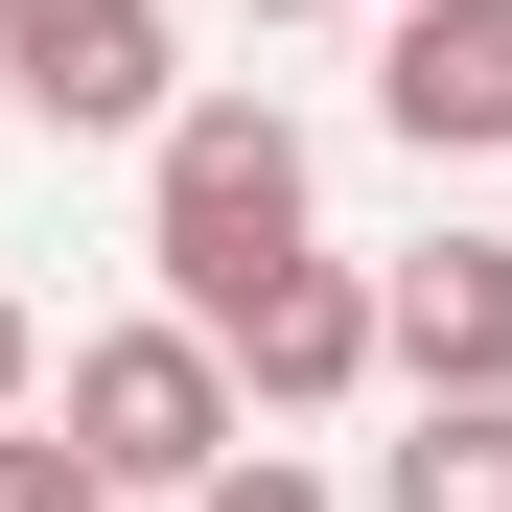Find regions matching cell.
<instances>
[{"mask_svg":"<svg viewBox=\"0 0 512 512\" xmlns=\"http://www.w3.org/2000/svg\"><path fill=\"white\" fill-rule=\"evenodd\" d=\"M140 256H163V326H187V350L280 280V256H326L303 233V117L280 94H187V117L140 140Z\"/></svg>","mask_w":512,"mask_h":512,"instance_id":"6da1fadb","label":"cell"},{"mask_svg":"<svg viewBox=\"0 0 512 512\" xmlns=\"http://www.w3.org/2000/svg\"><path fill=\"white\" fill-rule=\"evenodd\" d=\"M0 94L47 140H163L187 70H163V0H0Z\"/></svg>","mask_w":512,"mask_h":512,"instance_id":"3957f363","label":"cell"},{"mask_svg":"<svg viewBox=\"0 0 512 512\" xmlns=\"http://www.w3.org/2000/svg\"><path fill=\"white\" fill-rule=\"evenodd\" d=\"M47 443H70V489H117V512H187V489L256 443V419H233V373L187 350V326H94V350H70V419H47Z\"/></svg>","mask_w":512,"mask_h":512,"instance_id":"7a4b0ae2","label":"cell"},{"mask_svg":"<svg viewBox=\"0 0 512 512\" xmlns=\"http://www.w3.org/2000/svg\"><path fill=\"white\" fill-rule=\"evenodd\" d=\"M187 512H350V489H326V466H280V443H233V466H210Z\"/></svg>","mask_w":512,"mask_h":512,"instance_id":"ba28073f","label":"cell"},{"mask_svg":"<svg viewBox=\"0 0 512 512\" xmlns=\"http://www.w3.org/2000/svg\"><path fill=\"white\" fill-rule=\"evenodd\" d=\"M373 512H512V396H466V419H419V443L373 466Z\"/></svg>","mask_w":512,"mask_h":512,"instance_id":"52a82bcc","label":"cell"},{"mask_svg":"<svg viewBox=\"0 0 512 512\" xmlns=\"http://www.w3.org/2000/svg\"><path fill=\"white\" fill-rule=\"evenodd\" d=\"M0 512H117V489H70V443H24V419H0Z\"/></svg>","mask_w":512,"mask_h":512,"instance_id":"9c48e42d","label":"cell"},{"mask_svg":"<svg viewBox=\"0 0 512 512\" xmlns=\"http://www.w3.org/2000/svg\"><path fill=\"white\" fill-rule=\"evenodd\" d=\"M373 117H396L419 163H512V0H396Z\"/></svg>","mask_w":512,"mask_h":512,"instance_id":"8992f818","label":"cell"},{"mask_svg":"<svg viewBox=\"0 0 512 512\" xmlns=\"http://www.w3.org/2000/svg\"><path fill=\"white\" fill-rule=\"evenodd\" d=\"M210 373H233V419H326V396H373V280H350V256H280V280L210 326Z\"/></svg>","mask_w":512,"mask_h":512,"instance_id":"5b68a950","label":"cell"},{"mask_svg":"<svg viewBox=\"0 0 512 512\" xmlns=\"http://www.w3.org/2000/svg\"><path fill=\"white\" fill-rule=\"evenodd\" d=\"M373 373H396L419 419L512 396V233H419V256H396V280H373Z\"/></svg>","mask_w":512,"mask_h":512,"instance_id":"277c9868","label":"cell"},{"mask_svg":"<svg viewBox=\"0 0 512 512\" xmlns=\"http://www.w3.org/2000/svg\"><path fill=\"white\" fill-rule=\"evenodd\" d=\"M256 24H303V0H256Z\"/></svg>","mask_w":512,"mask_h":512,"instance_id":"8fae6325","label":"cell"},{"mask_svg":"<svg viewBox=\"0 0 512 512\" xmlns=\"http://www.w3.org/2000/svg\"><path fill=\"white\" fill-rule=\"evenodd\" d=\"M24 373H47V350H24V303H0V419H24Z\"/></svg>","mask_w":512,"mask_h":512,"instance_id":"30bf717a","label":"cell"}]
</instances>
